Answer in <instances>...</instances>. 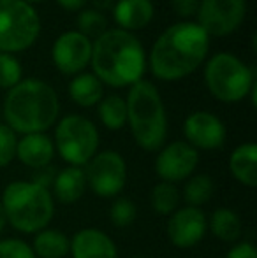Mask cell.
Returning a JSON list of instances; mask_svg holds the SVG:
<instances>
[{"label": "cell", "mask_w": 257, "mask_h": 258, "mask_svg": "<svg viewBox=\"0 0 257 258\" xmlns=\"http://www.w3.org/2000/svg\"><path fill=\"white\" fill-rule=\"evenodd\" d=\"M23 2H27V4H30V6H32V4H37V2H42V0H23Z\"/></svg>", "instance_id": "obj_36"}, {"label": "cell", "mask_w": 257, "mask_h": 258, "mask_svg": "<svg viewBox=\"0 0 257 258\" xmlns=\"http://www.w3.org/2000/svg\"><path fill=\"white\" fill-rule=\"evenodd\" d=\"M41 34V18L23 0H0V53L28 49Z\"/></svg>", "instance_id": "obj_7"}, {"label": "cell", "mask_w": 257, "mask_h": 258, "mask_svg": "<svg viewBox=\"0 0 257 258\" xmlns=\"http://www.w3.org/2000/svg\"><path fill=\"white\" fill-rule=\"evenodd\" d=\"M180 201H182V195H180L178 188L171 183H164V181L155 184L150 194L151 209L161 216H169L175 213L178 209Z\"/></svg>", "instance_id": "obj_25"}, {"label": "cell", "mask_w": 257, "mask_h": 258, "mask_svg": "<svg viewBox=\"0 0 257 258\" xmlns=\"http://www.w3.org/2000/svg\"><path fill=\"white\" fill-rule=\"evenodd\" d=\"M53 156L55 144L46 134H27L16 144V158L28 169H46L52 163Z\"/></svg>", "instance_id": "obj_16"}, {"label": "cell", "mask_w": 257, "mask_h": 258, "mask_svg": "<svg viewBox=\"0 0 257 258\" xmlns=\"http://www.w3.org/2000/svg\"><path fill=\"white\" fill-rule=\"evenodd\" d=\"M21 63L14 54L0 53V88L11 90L21 81Z\"/></svg>", "instance_id": "obj_28"}, {"label": "cell", "mask_w": 257, "mask_h": 258, "mask_svg": "<svg viewBox=\"0 0 257 258\" xmlns=\"http://www.w3.org/2000/svg\"><path fill=\"white\" fill-rule=\"evenodd\" d=\"M206 232H208V218L201 207L185 206L169 214L166 234L175 248H194L204 239Z\"/></svg>", "instance_id": "obj_12"}, {"label": "cell", "mask_w": 257, "mask_h": 258, "mask_svg": "<svg viewBox=\"0 0 257 258\" xmlns=\"http://www.w3.org/2000/svg\"><path fill=\"white\" fill-rule=\"evenodd\" d=\"M204 83L213 99L234 104L248 97L255 85V74L236 54L217 53L204 67Z\"/></svg>", "instance_id": "obj_6"}, {"label": "cell", "mask_w": 257, "mask_h": 258, "mask_svg": "<svg viewBox=\"0 0 257 258\" xmlns=\"http://www.w3.org/2000/svg\"><path fill=\"white\" fill-rule=\"evenodd\" d=\"M127 125L136 144L144 151H159L168 137V114L157 86L141 79L130 86L127 99Z\"/></svg>", "instance_id": "obj_4"}, {"label": "cell", "mask_w": 257, "mask_h": 258, "mask_svg": "<svg viewBox=\"0 0 257 258\" xmlns=\"http://www.w3.org/2000/svg\"><path fill=\"white\" fill-rule=\"evenodd\" d=\"M69 97L79 107H93L102 100L104 85L93 72H79L69 83Z\"/></svg>", "instance_id": "obj_20"}, {"label": "cell", "mask_w": 257, "mask_h": 258, "mask_svg": "<svg viewBox=\"0 0 257 258\" xmlns=\"http://www.w3.org/2000/svg\"><path fill=\"white\" fill-rule=\"evenodd\" d=\"M199 2L201 0H171L173 11L178 14L180 18H190L197 14Z\"/></svg>", "instance_id": "obj_31"}, {"label": "cell", "mask_w": 257, "mask_h": 258, "mask_svg": "<svg viewBox=\"0 0 257 258\" xmlns=\"http://www.w3.org/2000/svg\"><path fill=\"white\" fill-rule=\"evenodd\" d=\"M153 14L155 9L151 0H118L113 6V18L118 28L130 34L148 27L153 20Z\"/></svg>", "instance_id": "obj_17"}, {"label": "cell", "mask_w": 257, "mask_h": 258, "mask_svg": "<svg viewBox=\"0 0 257 258\" xmlns=\"http://www.w3.org/2000/svg\"><path fill=\"white\" fill-rule=\"evenodd\" d=\"M183 136L194 150L212 151L226 143V125L219 116L208 111H195L183 123Z\"/></svg>", "instance_id": "obj_14"}, {"label": "cell", "mask_w": 257, "mask_h": 258, "mask_svg": "<svg viewBox=\"0 0 257 258\" xmlns=\"http://www.w3.org/2000/svg\"><path fill=\"white\" fill-rule=\"evenodd\" d=\"M226 258H257V249L252 242H236L227 251Z\"/></svg>", "instance_id": "obj_32"}, {"label": "cell", "mask_w": 257, "mask_h": 258, "mask_svg": "<svg viewBox=\"0 0 257 258\" xmlns=\"http://www.w3.org/2000/svg\"><path fill=\"white\" fill-rule=\"evenodd\" d=\"M215 194V183L208 174H192L185 181V186L180 191L182 199L190 207H201L212 201Z\"/></svg>", "instance_id": "obj_23"}, {"label": "cell", "mask_w": 257, "mask_h": 258, "mask_svg": "<svg viewBox=\"0 0 257 258\" xmlns=\"http://www.w3.org/2000/svg\"><path fill=\"white\" fill-rule=\"evenodd\" d=\"M195 16L208 37H226L243 25L247 0H201Z\"/></svg>", "instance_id": "obj_10"}, {"label": "cell", "mask_w": 257, "mask_h": 258, "mask_svg": "<svg viewBox=\"0 0 257 258\" xmlns=\"http://www.w3.org/2000/svg\"><path fill=\"white\" fill-rule=\"evenodd\" d=\"M97 112L102 125L110 130H122L127 125V104L120 95L102 97L97 104Z\"/></svg>", "instance_id": "obj_24"}, {"label": "cell", "mask_w": 257, "mask_h": 258, "mask_svg": "<svg viewBox=\"0 0 257 258\" xmlns=\"http://www.w3.org/2000/svg\"><path fill=\"white\" fill-rule=\"evenodd\" d=\"M52 58L55 67L62 74H79L88 67L92 58V41L79 34L78 30H69L59 35L52 48Z\"/></svg>", "instance_id": "obj_13"}, {"label": "cell", "mask_w": 257, "mask_h": 258, "mask_svg": "<svg viewBox=\"0 0 257 258\" xmlns=\"http://www.w3.org/2000/svg\"><path fill=\"white\" fill-rule=\"evenodd\" d=\"M59 114V95L42 79H21L16 86L7 90L4 118L14 134H46L57 123Z\"/></svg>", "instance_id": "obj_3"}, {"label": "cell", "mask_w": 257, "mask_h": 258, "mask_svg": "<svg viewBox=\"0 0 257 258\" xmlns=\"http://www.w3.org/2000/svg\"><path fill=\"white\" fill-rule=\"evenodd\" d=\"M93 9L99 11V13H102V11L110 9L111 7V0H93Z\"/></svg>", "instance_id": "obj_34"}, {"label": "cell", "mask_w": 257, "mask_h": 258, "mask_svg": "<svg viewBox=\"0 0 257 258\" xmlns=\"http://www.w3.org/2000/svg\"><path fill=\"white\" fill-rule=\"evenodd\" d=\"M99 130L81 114H67L57 123L55 151L72 167H83L99 151Z\"/></svg>", "instance_id": "obj_8"}, {"label": "cell", "mask_w": 257, "mask_h": 258, "mask_svg": "<svg viewBox=\"0 0 257 258\" xmlns=\"http://www.w3.org/2000/svg\"><path fill=\"white\" fill-rule=\"evenodd\" d=\"M52 188H53L52 197L57 199L60 204L64 206L76 204L85 195L86 188H88L85 169L83 167H72V165L65 167V169L55 174Z\"/></svg>", "instance_id": "obj_18"}, {"label": "cell", "mask_w": 257, "mask_h": 258, "mask_svg": "<svg viewBox=\"0 0 257 258\" xmlns=\"http://www.w3.org/2000/svg\"><path fill=\"white\" fill-rule=\"evenodd\" d=\"M69 255L72 258H118V248L106 232L90 227L72 235Z\"/></svg>", "instance_id": "obj_15"}, {"label": "cell", "mask_w": 257, "mask_h": 258, "mask_svg": "<svg viewBox=\"0 0 257 258\" xmlns=\"http://www.w3.org/2000/svg\"><path fill=\"white\" fill-rule=\"evenodd\" d=\"M7 225L6 221V214H4V209H2V204H0V232L4 230V227Z\"/></svg>", "instance_id": "obj_35"}, {"label": "cell", "mask_w": 257, "mask_h": 258, "mask_svg": "<svg viewBox=\"0 0 257 258\" xmlns=\"http://www.w3.org/2000/svg\"><path fill=\"white\" fill-rule=\"evenodd\" d=\"M57 4L65 11H83L88 0H57Z\"/></svg>", "instance_id": "obj_33"}, {"label": "cell", "mask_w": 257, "mask_h": 258, "mask_svg": "<svg viewBox=\"0 0 257 258\" xmlns=\"http://www.w3.org/2000/svg\"><path fill=\"white\" fill-rule=\"evenodd\" d=\"M130 258H143V256H130Z\"/></svg>", "instance_id": "obj_37"}, {"label": "cell", "mask_w": 257, "mask_h": 258, "mask_svg": "<svg viewBox=\"0 0 257 258\" xmlns=\"http://www.w3.org/2000/svg\"><path fill=\"white\" fill-rule=\"evenodd\" d=\"M229 172L240 184L247 188L257 186V146L243 143L233 150L229 156Z\"/></svg>", "instance_id": "obj_19"}, {"label": "cell", "mask_w": 257, "mask_h": 258, "mask_svg": "<svg viewBox=\"0 0 257 258\" xmlns=\"http://www.w3.org/2000/svg\"><path fill=\"white\" fill-rule=\"evenodd\" d=\"M137 207L127 197H115L110 206V221L117 228H127L136 221Z\"/></svg>", "instance_id": "obj_27"}, {"label": "cell", "mask_w": 257, "mask_h": 258, "mask_svg": "<svg viewBox=\"0 0 257 258\" xmlns=\"http://www.w3.org/2000/svg\"><path fill=\"white\" fill-rule=\"evenodd\" d=\"M0 258H35V255L23 239L7 237L0 241Z\"/></svg>", "instance_id": "obj_30"}, {"label": "cell", "mask_w": 257, "mask_h": 258, "mask_svg": "<svg viewBox=\"0 0 257 258\" xmlns=\"http://www.w3.org/2000/svg\"><path fill=\"white\" fill-rule=\"evenodd\" d=\"M6 221L21 234H37L48 228L55 214L52 191L34 181H13L2 191Z\"/></svg>", "instance_id": "obj_5"}, {"label": "cell", "mask_w": 257, "mask_h": 258, "mask_svg": "<svg viewBox=\"0 0 257 258\" xmlns=\"http://www.w3.org/2000/svg\"><path fill=\"white\" fill-rule=\"evenodd\" d=\"M90 63L100 83L113 88L136 85L146 71L143 44L134 34L120 28L106 30L92 42Z\"/></svg>", "instance_id": "obj_2"}, {"label": "cell", "mask_w": 257, "mask_h": 258, "mask_svg": "<svg viewBox=\"0 0 257 258\" xmlns=\"http://www.w3.org/2000/svg\"><path fill=\"white\" fill-rule=\"evenodd\" d=\"M71 249V239L55 228H42L32 242L35 258H65Z\"/></svg>", "instance_id": "obj_22"}, {"label": "cell", "mask_w": 257, "mask_h": 258, "mask_svg": "<svg viewBox=\"0 0 257 258\" xmlns=\"http://www.w3.org/2000/svg\"><path fill=\"white\" fill-rule=\"evenodd\" d=\"M199 165V151L185 141L164 144L155 158V174L164 183H182L195 172Z\"/></svg>", "instance_id": "obj_11"}, {"label": "cell", "mask_w": 257, "mask_h": 258, "mask_svg": "<svg viewBox=\"0 0 257 258\" xmlns=\"http://www.w3.org/2000/svg\"><path fill=\"white\" fill-rule=\"evenodd\" d=\"M208 230L213 237L222 242H238L243 232V223L236 211L229 207H219L208 218Z\"/></svg>", "instance_id": "obj_21"}, {"label": "cell", "mask_w": 257, "mask_h": 258, "mask_svg": "<svg viewBox=\"0 0 257 258\" xmlns=\"http://www.w3.org/2000/svg\"><path fill=\"white\" fill-rule=\"evenodd\" d=\"M18 137L7 125L0 123V169L7 167L16 158Z\"/></svg>", "instance_id": "obj_29"}, {"label": "cell", "mask_w": 257, "mask_h": 258, "mask_svg": "<svg viewBox=\"0 0 257 258\" xmlns=\"http://www.w3.org/2000/svg\"><path fill=\"white\" fill-rule=\"evenodd\" d=\"M108 30V20L102 13L95 9H83L78 16V32L85 37L97 39Z\"/></svg>", "instance_id": "obj_26"}, {"label": "cell", "mask_w": 257, "mask_h": 258, "mask_svg": "<svg viewBox=\"0 0 257 258\" xmlns=\"http://www.w3.org/2000/svg\"><path fill=\"white\" fill-rule=\"evenodd\" d=\"M86 184L95 195L115 199L127 184V162L113 150L97 151L85 169Z\"/></svg>", "instance_id": "obj_9"}, {"label": "cell", "mask_w": 257, "mask_h": 258, "mask_svg": "<svg viewBox=\"0 0 257 258\" xmlns=\"http://www.w3.org/2000/svg\"><path fill=\"white\" fill-rule=\"evenodd\" d=\"M210 49V37L194 21L166 28L150 51L151 74L161 81H180L201 67Z\"/></svg>", "instance_id": "obj_1"}]
</instances>
